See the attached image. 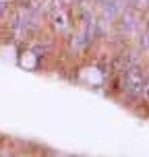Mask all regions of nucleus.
<instances>
[{
    "label": "nucleus",
    "mask_w": 149,
    "mask_h": 157,
    "mask_svg": "<svg viewBox=\"0 0 149 157\" xmlns=\"http://www.w3.org/2000/svg\"><path fill=\"white\" fill-rule=\"evenodd\" d=\"M6 10V0H0V15Z\"/></svg>",
    "instance_id": "nucleus-1"
}]
</instances>
